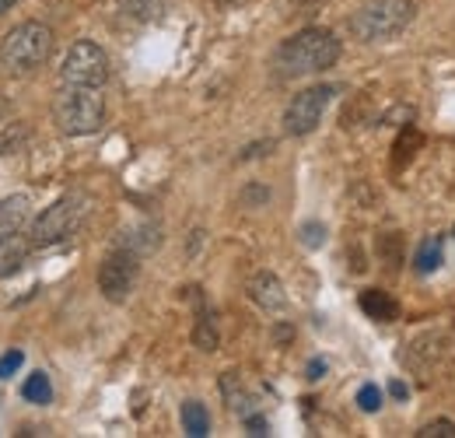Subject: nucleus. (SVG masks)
<instances>
[{"mask_svg":"<svg viewBox=\"0 0 455 438\" xmlns=\"http://www.w3.org/2000/svg\"><path fill=\"white\" fill-rule=\"evenodd\" d=\"M413 267L420 274H431L442 267V235H427L420 246H417V256H413Z\"/></svg>","mask_w":455,"mask_h":438,"instance_id":"nucleus-16","label":"nucleus"},{"mask_svg":"<svg viewBox=\"0 0 455 438\" xmlns=\"http://www.w3.org/2000/svg\"><path fill=\"white\" fill-rule=\"evenodd\" d=\"M137 277H140V256L123 249V246H116L113 253L102 260V267H99V291H102L106 302L119 305V302L130 298Z\"/></svg>","mask_w":455,"mask_h":438,"instance_id":"nucleus-7","label":"nucleus"},{"mask_svg":"<svg viewBox=\"0 0 455 438\" xmlns=\"http://www.w3.org/2000/svg\"><path fill=\"white\" fill-rule=\"evenodd\" d=\"M21 361H25V354H21V351H7V354L0 358V379H11V376L21 369Z\"/></svg>","mask_w":455,"mask_h":438,"instance_id":"nucleus-22","label":"nucleus"},{"mask_svg":"<svg viewBox=\"0 0 455 438\" xmlns=\"http://www.w3.org/2000/svg\"><path fill=\"white\" fill-rule=\"evenodd\" d=\"M389 393H393L396 400H406V385L403 383H389Z\"/></svg>","mask_w":455,"mask_h":438,"instance_id":"nucleus-27","label":"nucleus"},{"mask_svg":"<svg viewBox=\"0 0 455 438\" xmlns=\"http://www.w3.org/2000/svg\"><path fill=\"white\" fill-rule=\"evenodd\" d=\"M92 207H95L92 193H84V190L63 193L60 200H53L39 218L32 221V228H28L32 246H57L63 239H70L74 231H81V224L88 221Z\"/></svg>","mask_w":455,"mask_h":438,"instance_id":"nucleus-5","label":"nucleus"},{"mask_svg":"<svg viewBox=\"0 0 455 438\" xmlns=\"http://www.w3.org/2000/svg\"><path fill=\"white\" fill-rule=\"evenodd\" d=\"M242 421H245L249 435H267V421H263L259 414H249V418H242Z\"/></svg>","mask_w":455,"mask_h":438,"instance_id":"nucleus-24","label":"nucleus"},{"mask_svg":"<svg viewBox=\"0 0 455 438\" xmlns=\"http://www.w3.org/2000/svg\"><path fill=\"white\" fill-rule=\"evenodd\" d=\"M417 438H455V425L452 421H431L417 432Z\"/></svg>","mask_w":455,"mask_h":438,"instance_id":"nucleus-21","label":"nucleus"},{"mask_svg":"<svg viewBox=\"0 0 455 438\" xmlns=\"http://www.w3.org/2000/svg\"><path fill=\"white\" fill-rule=\"evenodd\" d=\"M193 344L200 347V351H218V327H214V320L204 312L200 316V323L193 329Z\"/></svg>","mask_w":455,"mask_h":438,"instance_id":"nucleus-18","label":"nucleus"},{"mask_svg":"<svg viewBox=\"0 0 455 438\" xmlns=\"http://www.w3.org/2000/svg\"><path fill=\"white\" fill-rule=\"evenodd\" d=\"M182 428L189 438H207L211 435V414L200 400H186L182 403Z\"/></svg>","mask_w":455,"mask_h":438,"instance_id":"nucleus-15","label":"nucleus"},{"mask_svg":"<svg viewBox=\"0 0 455 438\" xmlns=\"http://www.w3.org/2000/svg\"><path fill=\"white\" fill-rule=\"evenodd\" d=\"M249 298H252L263 312H281V309H287L284 284H281V277L270 274V271H259V274L249 280Z\"/></svg>","mask_w":455,"mask_h":438,"instance_id":"nucleus-9","label":"nucleus"},{"mask_svg":"<svg viewBox=\"0 0 455 438\" xmlns=\"http://www.w3.org/2000/svg\"><path fill=\"white\" fill-rule=\"evenodd\" d=\"M221 4H231V0H221Z\"/></svg>","mask_w":455,"mask_h":438,"instance_id":"nucleus-29","label":"nucleus"},{"mask_svg":"<svg viewBox=\"0 0 455 438\" xmlns=\"http://www.w3.org/2000/svg\"><path fill=\"white\" fill-rule=\"evenodd\" d=\"M21 396L28 400V403H36V407H46V403H53V383H50V376L46 372H32L25 385H21Z\"/></svg>","mask_w":455,"mask_h":438,"instance_id":"nucleus-17","label":"nucleus"},{"mask_svg":"<svg viewBox=\"0 0 455 438\" xmlns=\"http://www.w3.org/2000/svg\"><path fill=\"white\" fill-rule=\"evenodd\" d=\"M337 60H340V39L330 28H305L281 43L274 67L281 77H305L330 70Z\"/></svg>","mask_w":455,"mask_h":438,"instance_id":"nucleus-1","label":"nucleus"},{"mask_svg":"<svg viewBox=\"0 0 455 438\" xmlns=\"http://www.w3.org/2000/svg\"><path fill=\"white\" fill-rule=\"evenodd\" d=\"M53 123L63 137H88L99 134L106 123V99L99 88L63 85L53 99Z\"/></svg>","mask_w":455,"mask_h":438,"instance_id":"nucleus-3","label":"nucleus"},{"mask_svg":"<svg viewBox=\"0 0 455 438\" xmlns=\"http://www.w3.org/2000/svg\"><path fill=\"white\" fill-rule=\"evenodd\" d=\"M323 372H326V361H312L308 365V379H323Z\"/></svg>","mask_w":455,"mask_h":438,"instance_id":"nucleus-26","label":"nucleus"},{"mask_svg":"<svg viewBox=\"0 0 455 438\" xmlns=\"http://www.w3.org/2000/svg\"><path fill=\"white\" fill-rule=\"evenodd\" d=\"M413 18H417V7L410 0H368L350 14L347 28L361 43H386L403 36Z\"/></svg>","mask_w":455,"mask_h":438,"instance_id":"nucleus-4","label":"nucleus"},{"mask_svg":"<svg viewBox=\"0 0 455 438\" xmlns=\"http://www.w3.org/2000/svg\"><path fill=\"white\" fill-rule=\"evenodd\" d=\"M60 81L63 85H84V88H102L109 81V56L102 46L81 39L74 43L63 63H60Z\"/></svg>","mask_w":455,"mask_h":438,"instance_id":"nucleus-6","label":"nucleus"},{"mask_svg":"<svg viewBox=\"0 0 455 438\" xmlns=\"http://www.w3.org/2000/svg\"><path fill=\"white\" fill-rule=\"evenodd\" d=\"M333 95H337V88H330V85H315V88L298 92L284 110L287 137H305V134H312V130L319 126V119H323V112H326Z\"/></svg>","mask_w":455,"mask_h":438,"instance_id":"nucleus-8","label":"nucleus"},{"mask_svg":"<svg viewBox=\"0 0 455 438\" xmlns=\"http://www.w3.org/2000/svg\"><path fill=\"white\" fill-rule=\"evenodd\" d=\"M28 253H32V239H21L18 231H14L11 239H4V242H0V277L18 274L21 264L28 260Z\"/></svg>","mask_w":455,"mask_h":438,"instance_id":"nucleus-12","label":"nucleus"},{"mask_svg":"<svg viewBox=\"0 0 455 438\" xmlns=\"http://www.w3.org/2000/svg\"><path fill=\"white\" fill-rule=\"evenodd\" d=\"M267 197H270V193H267V190H259V186H249V190H245V204H252V200H259V204H263Z\"/></svg>","mask_w":455,"mask_h":438,"instance_id":"nucleus-25","label":"nucleus"},{"mask_svg":"<svg viewBox=\"0 0 455 438\" xmlns=\"http://www.w3.org/2000/svg\"><path fill=\"white\" fill-rule=\"evenodd\" d=\"M32 215V204L25 193H14V197H4L0 200V242L11 239L14 231H21V224Z\"/></svg>","mask_w":455,"mask_h":438,"instance_id":"nucleus-11","label":"nucleus"},{"mask_svg":"<svg viewBox=\"0 0 455 438\" xmlns=\"http://www.w3.org/2000/svg\"><path fill=\"white\" fill-rule=\"evenodd\" d=\"M53 53V28L43 21H21L0 39V74L25 77Z\"/></svg>","mask_w":455,"mask_h":438,"instance_id":"nucleus-2","label":"nucleus"},{"mask_svg":"<svg viewBox=\"0 0 455 438\" xmlns=\"http://www.w3.org/2000/svg\"><path fill=\"white\" fill-rule=\"evenodd\" d=\"M267 151H274V141H263V144H252V148H245V151H242V162H249V158H259V155H267Z\"/></svg>","mask_w":455,"mask_h":438,"instance_id":"nucleus-23","label":"nucleus"},{"mask_svg":"<svg viewBox=\"0 0 455 438\" xmlns=\"http://www.w3.org/2000/svg\"><path fill=\"white\" fill-rule=\"evenodd\" d=\"M116 11L137 25H151L165 14V0H116Z\"/></svg>","mask_w":455,"mask_h":438,"instance_id":"nucleus-14","label":"nucleus"},{"mask_svg":"<svg viewBox=\"0 0 455 438\" xmlns=\"http://www.w3.org/2000/svg\"><path fill=\"white\" fill-rule=\"evenodd\" d=\"M14 4H18V0H0V14H7V11L14 7Z\"/></svg>","mask_w":455,"mask_h":438,"instance_id":"nucleus-28","label":"nucleus"},{"mask_svg":"<svg viewBox=\"0 0 455 438\" xmlns=\"http://www.w3.org/2000/svg\"><path fill=\"white\" fill-rule=\"evenodd\" d=\"M357 407L364 410V414H375L379 407H382V389L375 383L361 385V393H357Z\"/></svg>","mask_w":455,"mask_h":438,"instance_id":"nucleus-20","label":"nucleus"},{"mask_svg":"<svg viewBox=\"0 0 455 438\" xmlns=\"http://www.w3.org/2000/svg\"><path fill=\"white\" fill-rule=\"evenodd\" d=\"M298 239H301V246L319 249V246L326 242V224H319V221H305V224L298 228Z\"/></svg>","mask_w":455,"mask_h":438,"instance_id":"nucleus-19","label":"nucleus"},{"mask_svg":"<svg viewBox=\"0 0 455 438\" xmlns=\"http://www.w3.org/2000/svg\"><path fill=\"white\" fill-rule=\"evenodd\" d=\"M119 246L137 253V256H148V253H155L162 246V228L151 224V221H140V224H133L130 231L119 235Z\"/></svg>","mask_w":455,"mask_h":438,"instance_id":"nucleus-10","label":"nucleus"},{"mask_svg":"<svg viewBox=\"0 0 455 438\" xmlns=\"http://www.w3.org/2000/svg\"><path fill=\"white\" fill-rule=\"evenodd\" d=\"M361 309H364L371 320H379V323L399 320V302L389 291H379V288H368V291L361 295Z\"/></svg>","mask_w":455,"mask_h":438,"instance_id":"nucleus-13","label":"nucleus"}]
</instances>
